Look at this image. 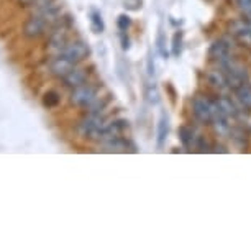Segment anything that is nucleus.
I'll return each instance as SVG.
<instances>
[{"label":"nucleus","mask_w":251,"mask_h":251,"mask_svg":"<svg viewBox=\"0 0 251 251\" xmlns=\"http://www.w3.org/2000/svg\"><path fill=\"white\" fill-rule=\"evenodd\" d=\"M18 3L22 7H33L35 5V0H18Z\"/></svg>","instance_id":"obj_22"},{"label":"nucleus","mask_w":251,"mask_h":251,"mask_svg":"<svg viewBox=\"0 0 251 251\" xmlns=\"http://www.w3.org/2000/svg\"><path fill=\"white\" fill-rule=\"evenodd\" d=\"M107 118L103 117L102 112H89V115L80 120L79 123V133L84 138L89 140H100V136L103 133V128L107 126Z\"/></svg>","instance_id":"obj_1"},{"label":"nucleus","mask_w":251,"mask_h":251,"mask_svg":"<svg viewBox=\"0 0 251 251\" xmlns=\"http://www.w3.org/2000/svg\"><path fill=\"white\" fill-rule=\"evenodd\" d=\"M146 97H148V102L153 103V105H156V103L159 102V92H158V89H156V86L148 87V91H146Z\"/></svg>","instance_id":"obj_17"},{"label":"nucleus","mask_w":251,"mask_h":251,"mask_svg":"<svg viewBox=\"0 0 251 251\" xmlns=\"http://www.w3.org/2000/svg\"><path fill=\"white\" fill-rule=\"evenodd\" d=\"M50 30H53V23H51L43 13L36 12L35 15H31L26 20L25 26H23V35L26 38H40Z\"/></svg>","instance_id":"obj_4"},{"label":"nucleus","mask_w":251,"mask_h":251,"mask_svg":"<svg viewBox=\"0 0 251 251\" xmlns=\"http://www.w3.org/2000/svg\"><path fill=\"white\" fill-rule=\"evenodd\" d=\"M179 140L182 141L184 148L191 150L192 145H194V133H192V130L187 128V126H181V128H179Z\"/></svg>","instance_id":"obj_12"},{"label":"nucleus","mask_w":251,"mask_h":251,"mask_svg":"<svg viewBox=\"0 0 251 251\" xmlns=\"http://www.w3.org/2000/svg\"><path fill=\"white\" fill-rule=\"evenodd\" d=\"M91 25H92V30L96 33H102L103 30H105V23H103L102 15L99 10L91 12Z\"/></svg>","instance_id":"obj_13"},{"label":"nucleus","mask_w":251,"mask_h":251,"mask_svg":"<svg viewBox=\"0 0 251 251\" xmlns=\"http://www.w3.org/2000/svg\"><path fill=\"white\" fill-rule=\"evenodd\" d=\"M236 5L246 15H251V0H236Z\"/></svg>","instance_id":"obj_18"},{"label":"nucleus","mask_w":251,"mask_h":251,"mask_svg":"<svg viewBox=\"0 0 251 251\" xmlns=\"http://www.w3.org/2000/svg\"><path fill=\"white\" fill-rule=\"evenodd\" d=\"M56 0H35V5L33 7H36V8H43V7H48L51 5V3H54Z\"/></svg>","instance_id":"obj_19"},{"label":"nucleus","mask_w":251,"mask_h":251,"mask_svg":"<svg viewBox=\"0 0 251 251\" xmlns=\"http://www.w3.org/2000/svg\"><path fill=\"white\" fill-rule=\"evenodd\" d=\"M192 113L203 125L212 123V100L203 96H196L192 99Z\"/></svg>","instance_id":"obj_5"},{"label":"nucleus","mask_w":251,"mask_h":251,"mask_svg":"<svg viewBox=\"0 0 251 251\" xmlns=\"http://www.w3.org/2000/svg\"><path fill=\"white\" fill-rule=\"evenodd\" d=\"M168 133H169V120H168V115L163 113L159 118V123H158V148L159 150L164 146Z\"/></svg>","instance_id":"obj_10"},{"label":"nucleus","mask_w":251,"mask_h":251,"mask_svg":"<svg viewBox=\"0 0 251 251\" xmlns=\"http://www.w3.org/2000/svg\"><path fill=\"white\" fill-rule=\"evenodd\" d=\"M87 79H89V69L86 68H74L63 77L64 86L71 89H75V87L82 86V84H86Z\"/></svg>","instance_id":"obj_6"},{"label":"nucleus","mask_w":251,"mask_h":251,"mask_svg":"<svg viewBox=\"0 0 251 251\" xmlns=\"http://www.w3.org/2000/svg\"><path fill=\"white\" fill-rule=\"evenodd\" d=\"M181 48H182V31L179 30L173 36V54L174 56L181 54Z\"/></svg>","instance_id":"obj_15"},{"label":"nucleus","mask_w":251,"mask_h":251,"mask_svg":"<svg viewBox=\"0 0 251 251\" xmlns=\"http://www.w3.org/2000/svg\"><path fill=\"white\" fill-rule=\"evenodd\" d=\"M148 74L150 75H154V63H153V58H148Z\"/></svg>","instance_id":"obj_21"},{"label":"nucleus","mask_w":251,"mask_h":251,"mask_svg":"<svg viewBox=\"0 0 251 251\" xmlns=\"http://www.w3.org/2000/svg\"><path fill=\"white\" fill-rule=\"evenodd\" d=\"M131 25V18L126 15V13H122V15H118L117 18V26L120 28L122 31H126Z\"/></svg>","instance_id":"obj_16"},{"label":"nucleus","mask_w":251,"mask_h":251,"mask_svg":"<svg viewBox=\"0 0 251 251\" xmlns=\"http://www.w3.org/2000/svg\"><path fill=\"white\" fill-rule=\"evenodd\" d=\"M122 48L123 50H130V40H128V36H125V35H122Z\"/></svg>","instance_id":"obj_20"},{"label":"nucleus","mask_w":251,"mask_h":251,"mask_svg":"<svg viewBox=\"0 0 251 251\" xmlns=\"http://www.w3.org/2000/svg\"><path fill=\"white\" fill-rule=\"evenodd\" d=\"M100 97V86L96 84H82V86L73 89L71 94V102L77 107H86L89 108L97 99Z\"/></svg>","instance_id":"obj_2"},{"label":"nucleus","mask_w":251,"mask_h":251,"mask_svg":"<svg viewBox=\"0 0 251 251\" xmlns=\"http://www.w3.org/2000/svg\"><path fill=\"white\" fill-rule=\"evenodd\" d=\"M89 54H91V48H89V45L86 41H73V43H68V46L61 51L59 54L56 56H61L63 59H66L71 66H77L79 63H82L84 59L89 58Z\"/></svg>","instance_id":"obj_3"},{"label":"nucleus","mask_w":251,"mask_h":251,"mask_svg":"<svg viewBox=\"0 0 251 251\" xmlns=\"http://www.w3.org/2000/svg\"><path fill=\"white\" fill-rule=\"evenodd\" d=\"M59 96H58V92H54V91H50V92H46L45 94V97H43V103L46 107H50V108H53L56 107L59 103Z\"/></svg>","instance_id":"obj_14"},{"label":"nucleus","mask_w":251,"mask_h":251,"mask_svg":"<svg viewBox=\"0 0 251 251\" xmlns=\"http://www.w3.org/2000/svg\"><path fill=\"white\" fill-rule=\"evenodd\" d=\"M233 35L240 43L251 46V22H236L233 25Z\"/></svg>","instance_id":"obj_8"},{"label":"nucleus","mask_w":251,"mask_h":251,"mask_svg":"<svg viewBox=\"0 0 251 251\" xmlns=\"http://www.w3.org/2000/svg\"><path fill=\"white\" fill-rule=\"evenodd\" d=\"M217 103H219L220 108H222V112H224L228 118L238 115V110H236L235 103L231 102V99H228V97H219V99H217Z\"/></svg>","instance_id":"obj_11"},{"label":"nucleus","mask_w":251,"mask_h":251,"mask_svg":"<svg viewBox=\"0 0 251 251\" xmlns=\"http://www.w3.org/2000/svg\"><path fill=\"white\" fill-rule=\"evenodd\" d=\"M235 94H236V97H238V100L243 103L246 108L251 110V84L248 80H245L238 89H235Z\"/></svg>","instance_id":"obj_9"},{"label":"nucleus","mask_w":251,"mask_h":251,"mask_svg":"<svg viewBox=\"0 0 251 251\" xmlns=\"http://www.w3.org/2000/svg\"><path fill=\"white\" fill-rule=\"evenodd\" d=\"M208 58L212 61H219V63H224L225 59H228L230 58V46L226 45V41H224V40L214 41L210 48H208Z\"/></svg>","instance_id":"obj_7"}]
</instances>
